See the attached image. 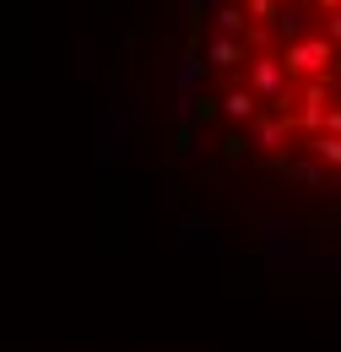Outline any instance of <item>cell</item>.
Segmentation results:
<instances>
[{
	"label": "cell",
	"mask_w": 341,
	"mask_h": 352,
	"mask_svg": "<svg viewBox=\"0 0 341 352\" xmlns=\"http://www.w3.org/2000/svg\"><path fill=\"white\" fill-rule=\"evenodd\" d=\"M184 92L222 163L341 201V0H190Z\"/></svg>",
	"instance_id": "6da1fadb"
}]
</instances>
